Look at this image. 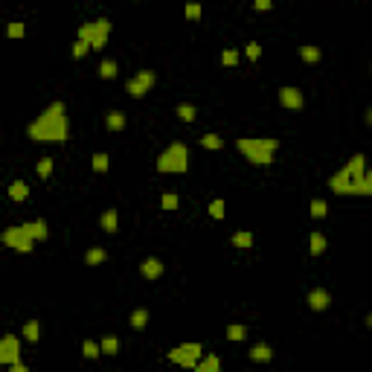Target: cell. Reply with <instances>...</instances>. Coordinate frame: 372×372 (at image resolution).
<instances>
[{"label": "cell", "instance_id": "obj_11", "mask_svg": "<svg viewBox=\"0 0 372 372\" xmlns=\"http://www.w3.org/2000/svg\"><path fill=\"white\" fill-rule=\"evenodd\" d=\"M305 302H309L311 311H326L332 305V294L326 288H314V291H309V300Z\"/></svg>", "mask_w": 372, "mask_h": 372}, {"label": "cell", "instance_id": "obj_37", "mask_svg": "<svg viewBox=\"0 0 372 372\" xmlns=\"http://www.w3.org/2000/svg\"><path fill=\"white\" fill-rule=\"evenodd\" d=\"M87 53H91V47L84 44V41H79V38H76V41H73V58H84Z\"/></svg>", "mask_w": 372, "mask_h": 372}, {"label": "cell", "instance_id": "obj_8", "mask_svg": "<svg viewBox=\"0 0 372 372\" xmlns=\"http://www.w3.org/2000/svg\"><path fill=\"white\" fill-rule=\"evenodd\" d=\"M155 82H157V76H155L151 70H140L134 79H128L125 91H128V96H134V99H143L145 93L155 87Z\"/></svg>", "mask_w": 372, "mask_h": 372}, {"label": "cell", "instance_id": "obj_24", "mask_svg": "<svg viewBox=\"0 0 372 372\" xmlns=\"http://www.w3.org/2000/svg\"><path fill=\"white\" fill-rule=\"evenodd\" d=\"M91 166H93V172H108L111 160H108V155H105V151H96V155L91 157Z\"/></svg>", "mask_w": 372, "mask_h": 372}, {"label": "cell", "instance_id": "obj_26", "mask_svg": "<svg viewBox=\"0 0 372 372\" xmlns=\"http://www.w3.org/2000/svg\"><path fill=\"white\" fill-rule=\"evenodd\" d=\"M105 259H108V253H105L102 247H91V250L84 253V262H87V265H102Z\"/></svg>", "mask_w": 372, "mask_h": 372}, {"label": "cell", "instance_id": "obj_19", "mask_svg": "<svg viewBox=\"0 0 372 372\" xmlns=\"http://www.w3.org/2000/svg\"><path fill=\"white\" fill-rule=\"evenodd\" d=\"M125 114H122V111H111L108 117H105V125H108V131H122V128H125Z\"/></svg>", "mask_w": 372, "mask_h": 372}, {"label": "cell", "instance_id": "obj_5", "mask_svg": "<svg viewBox=\"0 0 372 372\" xmlns=\"http://www.w3.org/2000/svg\"><path fill=\"white\" fill-rule=\"evenodd\" d=\"M108 35H111V20L108 18H96V20H87L79 27V41L91 47L93 53H99L102 47L108 44Z\"/></svg>", "mask_w": 372, "mask_h": 372}, {"label": "cell", "instance_id": "obj_34", "mask_svg": "<svg viewBox=\"0 0 372 372\" xmlns=\"http://www.w3.org/2000/svg\"><path fill=\"white\" fill-rule=\"evenodd\" d=\"M209 215L215 218V221H221V218H224V201L221 198H215V201H209Z\"/></svg>", "mask_w": 372, "mask_h": 372}, {"label": "cell", "instance_id": "obj_25", "mask_svg": "<svg viewBox=\"0 0 372 372\" xmlns=\"http://www.w3.org/2000/svg\"><path fill=\"white\" fill-rule=\"evenodd\" d=\"M253 245V233H247V230H238V233H233V247H250Z\"/></svg>", "mask_w": 372, "mask_h": 372}, {"label": "cell", "instance_id": "obj_15", "mask_svg": "<svg viewBox=\"0 0 372 372\" xmlns=\"http://www.w3.org/2000/svg\"><path fill=\"white\" fill-rule=\"evenodd\" d=\"M271 358H273V349L268 343H256L250 349V361H256V363H268Z\"/></svg>", "mask_w": 372, "mask_h": 372}, {"label": "cell", "instance_id": "obj_36", "mask_svg": "<svg viewBox=\"0 0 372 372\" xmlns=\"http://www.w3.org/2000/svg\"><path fill=\"white\" fill-rule=\"evenodd\" d=\"M221 64H224V67H236V64H238V53H236V50H224V53H221Z\"/></svg>", "mask_w": 372, "mask_h": 372}, {"label": "cell", "instance_id": "obj_30", "mask_svg": "<svg viewBox=\"0 0 372 372\" xmlns=\"http://www.w3.org/2000/svg\"><path fill=\"white\" fill-rule=\"evenodd\" d=\"M82 355L87 358V361H91V358H99V355H102V346L96 343V340H84V343H82Z\"/></svg>", "mask_w": 372, "mask_h": 372}, {"label": "cell", "instance_id": "obj_27", "mask_svg": "<svg viewBox=\"0 0 372 372\" xmlns=\"http://www.w3.org/2000/svg\"><path fill=\"white\" fill-rule=\"evenodd\" d=\"M178 204H181V198H178L174 192H163V195H160V207H163L166 212H172V209H178Z\"/></svg>", "mask_w": 372, "mask_h": 372}, {"label": "cell", "instance_id": "obj_13", "mask_svg": "<svg viewBox=\"0 0 372 372\" xmlns=\"http://www.w3.org/2000/svg\"><path fill=\"white\" fill-rule=\"evenodd\" d=\"M140 271H143L145 279H160V276H163V262H160V259H155V256H148Z\"/></svg>", "mask_w": 372, "mask_h": 372}, {"label": "cell", "instance_id": "obj_4", "mask_svg": "<svg viewBox=\"0 0 372 372\" xmlns=\"http://www.w3.org/2000/svg\"><path fill=\"white\" fill-rule=\"evenodd\" d=\"M186 169H189V148L183 143H172L157 157V172L163 174H183Z\"/></svg>", "mask_w": 372, "mask_h": 372}, {"label": "cell", "instance_id": "obj_44", "mask_svg": "<svg viewBox=\"0 0 372 372\" xmlns=\"http://www.w3.org/2000/svg\"><path fill=\"white\" fill-rule=\"evenodd\" d=\"M366 122H369V125H372V108L366 111Z\"/></svg>", "mask_w": 372, "mask_h": 372}, {"label": "cell", "instance_id": "obj_31", "mask_svg": "<svg viewBox=\"0 0 372 372\" xmlns=\"http://www.w3.org/2000/svg\"><path fill=\"white\" fill-rule=\"evenodd\" d=\"M35 172H38V178H41V181H47V178L53 174V160H50V157H41V160H38V166H35Z\"/></svg>", "mask_w": 372, "mask_h": 372}, {"label": "cell", "instance_id": "obj_18", "mask_svg": "<svg viewBox=\"0 0 372 372\" xmlns=\"http://www.w3.org/2000/svg\"><path fill=\"white\" fill-rule=\"evenodd\" d=\"M128 323H131V329H134V332H143V329L148 326V309H134Z\"/></svg>", "mask_w": 372, "mask_h": 372}, {"label": "cell", "instance_id": "obj_17", "mask_svg": "<svg viewBox=\"0 0 372 372\" xmlns=\"http://www.w3.org/2000/svg\"><path fill=\"white\" fill-rule=\"evenodd\" d=\"M9 198L12 201H27L29 198V183L27 181H12L9 183Z\"/></svg>", "mask_w": 372, "mask_h": 372}, {"label": "cell", "instance_id": "obj_3", "mask_svg": "<svg viewBox=\"0 0 372 372\" xmlns=\"http://www.w3.org/2000/svg\"><path fill=\"white\" fill-rule=\"evenodd\" d=\"M236 148L253 166H271L273 155L279 148V140H273V137H242V140H236Z\"/></svg>", "mask_w": 372, "mask_h": 372}, {"label": "cell", "instance_id": "obj_2", "mask_svg": "<svg viewBox=\"0 0 372 372\" xmlns=\"http://www.w3.org/2000/svg\"><path fill=\"white\" fill-rule=\"evenodd\" d=\"M329 189L335 195H366V157L358 151L340 166V172L329 178Z\"/></svg>", "mask_w": 372, "mask_h": 372}, {"label": "cell", "instance_id": "obj_16", "mask_svg": "<svg viewBox=\"0 0 372 372\" xmlns=\"http://www.w3.org/2000/svg\"><path fill=\"white\" fill-rule=\"evenodd\" d=\"M99 224H102V230H105V233H117V227H119L117 209H105V212H102V218H99Z\"/></svg>", "mask_w": 372, "mask_h": 372}, {"label": "cell", "instance_id": "obj_40", "mask_svg": "<svg viewBox=\"0 0 372 372\" xmlns=\"http://www.w3.org/2000/svg\"><path fill=\"white\" fill-rule=\"evenodd\" d=\"M245 55H247V58H253V61H256V58L262 55V44H256V41H250V44L245 47Z\"/></svg>", "mask_w": 372, "mask_h": 372}, {"label": "cell", "instance_id": "obj_7", "mask_svg": "<svg viewBox=\"0 0 372 372\" xmlns=\"http://www.w3.org/2000/svg\"><path fill=\"white\" fill-rule=\"evenodd\" d=\"M0 238H3V245H6V247L18 250V253H29V250L35 247V238H29L27 230L20 227V224H15V227H6Z\"/></svg>", "mask_w": 372, "mask_h": 372}, {"label": "cell", "instance_id": "obj_38", "mask_svg": "<svg viewBox=\"0 0 372 372\" xmlns=\"http://www.w3.org/2000/svg\"><path fill=\"white\" fill-rule=\"evenodd\" d=\"M178 117H181L183 122H192V119H195V108H192V105H178Z\"/></svg>", "mask_w": 372, "mask_h": 372}, {"label": "cell", "instance_id": "obj_33", "mask_svg": "<svg viewBox=\"0 0 372 372\" xmlns=\"http://www.w3.org/2000/svg\"><path fill=\"white\" fill-rule=\"evenodd\" d=\"M117 73H119L117 61H111V58H108V61H102V64H99V76H102V79H114Z\"/></svg>", "mask_w": 372, "mask_h": 372}, {"label": "cell", "instance_id": "obj_20", "mask_svg": "<svg viewBox=\"0 0 372 372\" xmlns=\"http://www.w3.org/2000/svg\"><path fill=\"white\" fill-rule=\"evenodd\" d=\"M24 337H27L29 343H38V337H41V323H38V320H27V323H24Z\"/></svg>", "mask_w": 372, "mask_h": 372}, {"label": "cell", "instance_id": "obj_23", "mask_svg": "<svg viewBox=\"0 0 372 372\" xmlns=\"http://www.w3.org/2000/svg\"><path fill=\"white\" fill-rule=\"evenodd\" d=\"M201 145L209 148V151H218V148H224V140H221L218 134H204L201 137Z\"/></svg>", "mask_w": 372, "mask_h": 372}, {"label": "cell", "instance_id": "obj_45", "mask_svg": "<svg viewBox=\"0 0 372 372\" xmlns=\"http://www.w3.org/2000/svg\"><path fill=\"white\" fill-rule=\"evenodd\" d=\"M366 326L372 329V311H369V314H366Z\"/></svg>", "mask_w": 372, "mask_h": 372}, {"label": "cell", "instance_id": "obj_35", "mask_svg": "<svg viewBox=\"0 0 372 372\" xmlns=\"http://www.w3.org/2000/svg\"><path fill=\"white\" fill-rule=\"evenodd\" d=\"M6 35H9V38H24V35H27V27H24L20 20H12L9 27H6Z\"/></svg>", "mask_w": 372, "mask_h": 372}, {"label": "cell", "instance_id": "obj_9", "mask_svg": "<svg viewBox=\"0 0 372 372\" xmlns=\"http://www.w3.org/2000/svg\"><path fill=\"white\" fill-rule=\"evenodd\" d=\"M0 363H6V366L20 363V340H18V335H6L3 340H0Z\"/></svg>", "mask_w": 372, "mask_h": 372}, {"label": "cell", "instance_id": "obj_14", "mask_svg": "<svg viewBox=\"0 0 372 372\" xmlns=\"http://www.w3.org/2000/svg\"><path fill=\"white\" fill-rule=\"evenodd\" d=\"M192 372H221V358H218L215 352L204 355V358H201V363Z\"/></svg>", "mask_w": 372, "mask_h": 372}, {"label": "cell", "instance_id": "obj_39", "mask_svg": "<svg viewBox=\"0 0 372 372\" xmlns=\"http://www.w3.org/2000/svg\"><path fill=\"white\" fill-rule=\"evenodd\" d=\"M183 15H186L189 20H198V18H201V3H186Z\"/></svg>", "mask_w": 372, "mask_h": 372}, {"label": "cell", "instance_id": "obj_22", "mask_svg": "<svg viewBox=\"0 0 372 372\" xmlns=\"http://www.w3.org/2000/svg\"><path fill=\"white\" fill-rule=\"evenodd\" d=\"M247 337V326H242V323H230L227 326V340H245Z\"/></svg>", "mask_w": 372, "mask_h": 372}, {"label": "cell", "instance_id": "obj_6", "mask_svg": "<svg viewBox=\"0 0 372 372\" xmlns=\"http://www.w3.org/2000/svg\"><path fill=\"white\" fill-rule=\"evenodd\" d=\"M201 358H204V346L195 343V340L174 346L172 352H169V361L178 363V366H183V369H195V366L201 363Z\"/></svg>", "mask_w": 372, "mask_h": 372}, {"label": "cell", "instance_id": "obj_32", "mask_svg": "<svg viewBox=\"0 0 372 372\" xmlns=\"http://www.w3.org/2000/svg\"><path fill=\"white\" fill-rule=\"evenodd\" d=\"M329 215V204L326 201H320V198H314L311 201V218H326Z\"/></svg>", "mask_w": 372, "mask_h": 372}, {"label": "cell", "instance_id": "obj_28", "mask_svg": "<svg viewBox=\"0 0 372 372\" xmlns=\"http://www.w3.org/2000/svg\"><path fill=\"white\" fill-rule=\"evenodd\" d=\"M300 55H302V61H309V64H317L320 61V50H317V47H311V44L300 47Z\"/></svg>", "mask_w": 372, "mask_h": 372}, {"label": "cell", "instance_id": "obj_10", "mask_svg": "<svg viewBox=\"0 0 372 372\" xmlns=\"http://www.w3.org/2000/svg\"><path fill=\"white\" fill-rule=\"evenodd\" d=\"M279 105L288 111H300L302 105H305V96H302L300 87H291V84H285V87H279Z\"/></svg>", "mask_w": 372, "mask_h": 372}, {"label": "cell", "instance_id": "obj_43", "mask_svg": "<svg viewBox=\"0 0 372 372\" xmlns=\"http://www.w3.org/2000/svg\"><path fill=\"white\" fill-rule=\"evenodd\" d=\"M9 372H29V369H27V366H24V363H15V366H12Z\"/></svg>", "mask_w": 372, "mask_h": 372}, {"label": "cell", "instance_id": "obj_21", "mask_svg": "<svg viewBox=\"0 0 372 372\" xmlns=\"http://www.w3.org/2000/svg\"><path fill=\"white\" fill-rule=\"evenodd\" d=\"M323 250H326V236H323L320 230H314V233H311V256H320Z\"/></svg>", "mask_w": 372, "mask_h": 372}, {"label": "cell", "instance_id": "obj_1", "mask_svg": "<svg viewBox=\"0 0 372 372\" xmlns=\"http://www.w3.org/2000/svg\"><path fill=\"white\" fill-rule=\"evenodd\" d=\"M27 134L32 143H44V145H58L67 140L70 134V119H67V108L64 102H53L29 122Z\"/></svg>", "mask_w": 372, "mask_h": 372}, {"label": "cell", "instance_id": "obj_42", "mask_svg": "<svg viewBox=\"0 0 372 372\" xmlns=\"http://www.w3.org/2000/svg\"><path fill=\"white\" fill-rule=\"evenodd\" d=\"M366 195H372V169H366Z\"/></svg>", "mask_w": 372, "mask_h": 372}, {"label": "cell", "instance_id": "obj_41", "mask_svg": "<svg viewBox=\"0 0 372 372\" xmlns=\"http://www.w3.org/2000/svg\"><path fill=\"white\" fill-rule=\"evenodd\" d=\"M271 6H273L271 0H256V3H253V9H256V12H268Z\"/></svg>", "mask_w": 372, "mask_h": 372}, {"label": "cell", "instance_id": "obj_12", "mask_svg": "<svg viewBox=\"0 0 372 372\" xmlns=\"http://www.w3.org/2000/svg\"><path fill=\"white\" fill-rule=\"evenodd\" d=\"M20 227L27 230V236H29V238H35V242H44V238L50 236V227H47L44 218H35V221H24Z\"/></svg>", "mask_w": 372, "mask_h": 372}, {"label": "cell", "instance_id": "obj_29", "mask_svg": "<svg viewBox=\"0 0 372 372\" xmlns=\"http://www.w3.org/2000/svg\"><path fill=\"white\" fill-rule=\"evenodd\" d=\"M99 346H102V355H117L119 352V340H117V337H102V340H99Z\"/></svg>", "mask_w": 372, "mask_h": 372}]
</instances>
